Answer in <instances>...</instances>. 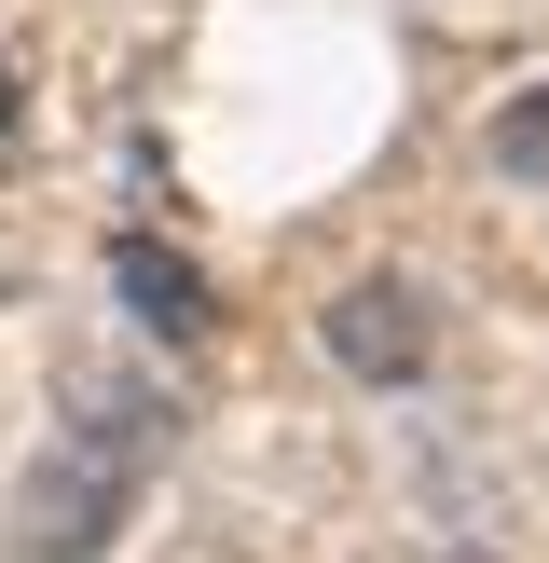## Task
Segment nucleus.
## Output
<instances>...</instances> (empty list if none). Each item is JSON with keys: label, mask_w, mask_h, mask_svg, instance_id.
<instances>
[{"label": "nucleus", "mask_w": 549, "mask_h": 563, "mask_svg": "<svg viewBox=\"0 0 549 563\" xmlns=\"http://www.w3.org/2000/svg\"><path fill=\"white\" fill-rule=\"evenodd\" d=\"M453 563H494V550H453Z\"/></svg>", "instance_id": "423d86ee"}, {"label": "nucleus", "mask_w": 549, "mask_h": 563, "mask_svg": "<svg viewBox=\"0 0 549 563\" xmlns=\"http://www.w3.org/2000/svg\"><path fill=\"white\" fill-rule=\"evenodd\" d=\"M481 152L508 165V179H549V82H536V97H508V110H494V124H481Z\"/></svg>", "instance_id": "20e7f679"}, {"label": "nucleus", "mask_w": 549, "mask_h": 563, "mask_svg": "<svg viewBox=\"0 0 549 563\" xmlns=\"http://www.w3.org/2000/svg\"><path fill=\"white\" fill-rule=\"evenodd\" d=\"M0 124H14V82H0Z\"/></svg>", "instance_id": "39448f33"}, {"label": "nucleus", "mask_w": 549, "mask_h": 563, "mask_svg": "<svg viewBox=\"0 0 549 563\" xmlns=\"http://www.w3.org/2000/svg\"><path fill=\"white\" fill-rule=\"evenodd\" d=\"M316 344H329V372H344V385H426L439 317H426V289H412V275H357V289H329Z\"/></svg>", "instance_id": "f03ea898"}, {"label": "nucleus", "mask_w": 549, "mask_h": 563, "mask_svg": "<svg viewBox=\"0 0 549 563\" xmlns=\"http://www.w3.org/2000/svg\"><path fill=\"white\" fill-rule=\"evenodd\" d=\"M110 275H124V302H137V317L165 330V344H206V330H220V302L192 289V262H179V247H152V234H124V247H110Z\"/></svg>", "instance_id": "7ed1b4c3"}, {"label": "nucleus", "mask_w": 549, "mask_h": 563, "mask_svg": "<svg viewBox=\"0 0 549 563\" xmlns=\"http://www.w3.org/2000/svg\"><path fill=\"white\" fill-rule=\"evenodd\" d=\"M152 454H165V385H137V372H82L69 427L27 454L14 550H27V563H97V550L137 522V482H152Z\"/></svg>", "instance_id": "f257e3e1"}]
</instances>
